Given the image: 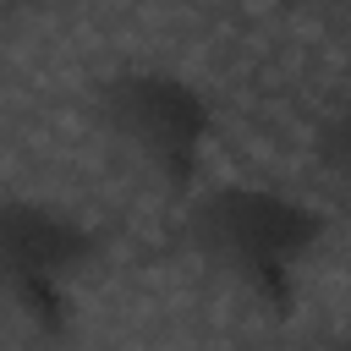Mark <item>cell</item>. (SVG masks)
<instances>
[{
	"mask_svg": "<svg viewBox=\"0 0 351 351\" xmlns=\"http://www.w3.org/2000/svg\"><path fill=\"white\" fill-rule=\"evenodd\" d=\"M186 241L197 263L214 280H225L241 302H252L258 313L291 318L329 241V219L324 208H313L285 186L225 181L192 203Z\"/></svg>",
	"mask_w": 351,
	"mask_h": 351,
	"instance_id": "cell-1",
	"label": "cell"
},
{
	"mask_svg": "<svg viewBox=\"0 0 351 351\" xmlns=\"http://www.w3.org/2000/svg\"><path fill=\"white\" fill-rule=\"evenodd\" d=\"M93 121L121 165H132L154 192L186 197L197 192L214 148V99L176 71H121L99 88Z\"/></svg>",
	"mask_w": 351,
	"mask_h": 351,
	"instance_id": "cell-2",
	"label": "cell"
},
{
	"mask_svg": "<svg viewBox=\"0 0 351 351\" xmlns=\"http://www.w3.org/2000/svg\"><path fill=\"white\" fill-rule=\"evenodd\" d=\"M93 269V225L38 197H0V318L44 340L66 335Z\"/></svg>",
	"mask_w": 351,
	"mask_h": 351,
	"instance_id": "cell-3",
	"label": "cell"
},
{
	"mask_svg": "<svg viewBox=\"0 0 351 351\" xmlns=\"http://www.w3.org/2000/svg\"><path fill=\"white\" fill-rule=\"evenodd\" d=\"M318 159H324L329 181L351 197V110H346V115H335V121L324 126V137H318Z\"/></svg>",
	"mask_w": 351,
	"mask_h": 351,
	"instance_id": "cell-4",
	"label": "cell"
},
{
	"mask_svg": "<svg viewBox=\"0 0 351 351\" xmlns=\"http://www.w3.org/2000/svg\"><path fill=\"white\" fill-rule=\"evenodd\" d=\"M324 11H329V22L340 27V33H351V0H318Z\"/></svg>",
	"mask_w": 351,
	"mask_h": 351,
	"instance_id": "cell-5",
	"label": "cell"
}]
</instances>
